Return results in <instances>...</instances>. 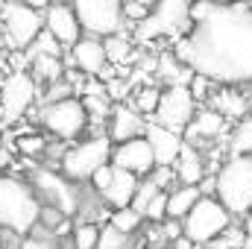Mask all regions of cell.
<instances>
[{
	"mask_svg": "<svg viewBox=\"0 0 252 249\" xmlns=\"http://www.w3.org/2000/svg\"><path fill=\"white\" fill-rule=\"evenodd\" d=\"M244 232H247V241H250V249H252V211L244 217Z\"/></svg>",
	"mask_w": 252,
	"mask_h": 249,
	"instance_id": "obj_39",
	"label": "cell"
},
{
	"mask_svg": "<svg viewBox=\"0 0 252 249\" xmlns=\"http://www.w3.org/2000/svg\"><path fill=\"white\" fill-rule=\"evenodd\" d=\"M158 190H161V187L156 185V182H153L150 176H147V179H141V187H138V193H135V199H132V208H135V211H138V214L144 217L147 205L153 202V196H156Z\"/></svg>",
	"mask_w": 252,
	"mask_h": 249,
	"instance_id": "obj_32",
	"label": "cell"
},
{
	"mask_svg": "<svg viewBox=\"0 0 252 249\" xmlns=\"http://www.w3.org/2000/svg\"><path fill=\"white\" fill-rule=\"evenodd\" d=\"M18 3H24V6H30V9H38V12H44L53 0H18Z\"/></svg>",
	"mask_w": 252,
	"mask_h": 249,
	"instance_id": "obj_37",
	"label": "cell"
},
{
	"mask_svg": "<svg viewBox=\"0 0 252 249\" xmlns=\"http://www.w3.org/2000/svg\"><path fill=\"white\" fill-rule=\"evenodd\" d=\"M173 56L217 88L252 85V9L247 3L193 0L190 27L176 38Z\"/></svg>",
	"mask_w": 252,
	"mask_h": 249,
	"instance_id": "obj_1",
	"label": "cell"
},
{
	"mask_svg": "<svg viewBox=\"0 0 252 249\" xmlns=\"http://www.w3.org/2000/svg\"><path fill=\"white\" fill-rule=\"evenodd\" d=\"M229 121L220 115V112H214L211 106H205V109H199L196 115H193V121L190 126L185 129V141L193 144V147H199V144H214L217 138H223L229 129Z\"/></svg>",
	"mask_w": 252,
	"mask_h": 249,
	"instance_id": "obj_18",
	"label": "cell"
},
{
	"mask_svg": "<svg viewBox=\"0 0 252 249\" xmlns=\"http://www.w3.org/2000/svg\"><path fill=\"white\" fill-rule=\"evenodd\" d=\"M173 173H176L179 185H202L205 182V158H202L199 147L185 141V147H182V153L173 164Z\"/></svg>",
	"mask_w": 252,
	"mask_h": 249,
	"instance_id": "obj_21",
	"label": "cell"
},
{
	"mask_svg": "<svg viewBox=\"0 0 252 249\" xmlns=\"http://www.w3.org/2000/svg\"><path fill=\"white\" fill-rule=\"evenodd\" d=\"M214 196L232 217H247L252 211V158L229 156L214 173Z\"/></svg>",
	"mask_w": 252,
	"mask_h": 249,
	"instance_id": "obj_3",
	"label": "cell"
},
{
	"mask_svg": "<svg viewBox=\"0 0 252 249\" xmlns=\"http://www.w3.org/2000/svg\"><path fill=\"white\" fill-rule=\"evenodd\" d=\"M0 47H6V35H3V30H0Z\"/></svg>",
	"mask_w": 252,
	"mask_h": 249,
	"instance_id": "obj_41",
	"label": "cell"
},
{
	"mask_svg": "<svg viewBox=\"0 0 252 249\" xmlns=\"http://www.w3.org/2000/svg\"><path fill=\"white\" fill-rule=\"evenodd\" d=\"M129 247V235L118 232L115 226H103L100 229V244L97 249H126Z\"/></svg>",
	"mask_w": 252,
	"mask_h": 249,
	"instance_id": "obj_34",
	"label": "cell"
},
{
	"mask_svg": "<svg viewBox=\"0 0 252 249\" xmlns=\"http://www.w3.org/2000/svg\"><path fill=\"white\" fill-rule=\"evenodd\" d=\"M202 249H250V241H247L244 226H232V229H226L217 241H211L208 247H202Z\"/></svg>",
	"mask_w": 252,
	"mask_h": 249,
	"instance_id": "obj_28",
	"label": "cell"
},
{
	"mask_svg": "<svg viewBox=\"0 0 252 249\" xmlns=\"http://www.w3.org/2000/svg\"><path fill=\"white\" fill-rule=\"evenodd\" d=\"M41 211L44 205L27 179L0 173V229L3 232L15 238L32 235L41 226Z\"/></svg>",
	"mask_w": 252,
	"mask_h": 249,
	"instance_id": "obj_2",
	"label": "cell"
},
{
	"mask_svg": "<svg viewBox=\"0 0 252 249\" xmlns=\"http://www.w3.org/2000/svg\"><path fill=\"white\" fill-rule=\"evenodd\" d=\"M170 249H196V247H193V244H190L188 238H185V235H182V238H179V241H173V244H170Z\"/></svg>",
	"mask_w": 252,
	"mask_h": 249,
	"instance_id": "obj_38",
	"label": "cell"
},
{
	"mask_svg": "<svg viewBox=\"0 0 252 249\" xmlns=\"http://www.w3.org/2000/svg\"><path fill=\"white\" fill-rule=\"evenodd\" d=\"M103 47H106V59H109L112 64H126L129 59H132V41L126 38L124 32L103 38Z\"/></svg>",
	"mask_w": 252,
	"mask_h": 249,
	"instance_id": "obj_26",
	"label": "cell"
},
{
	"mask_svg": "<svg viewBox=\"0 0 252 249\" xmlns=\"http://www.w3.org/2000/svg\"><path fill=\"white\" fill-rule=\"evenodd\" d=\"M109 226H115L118 232H124V235L132 238V235L144 226V217H141L135 208H118V211L109 214Z\"/></svg>",
	"mask_w": 252,
	"mask_h": 249,
	"instance_id": "obj_27",
	"label": "cell"
},
{
	"mask_svg": "<svg viewBox=\"0 0 252 249\" xmlns=\"http://www.w3.org/2000/svg\"><path fill=\"white\" fill-rule=\"evenodd\" d=\"M147 124L150 121L144 115H138L129 103H115L112 115L106 121V135L112 138V144H124V141H132V138H144Z\"/></svg>",
	"mask_w": 252,
	"mask_h": 249,
	"instance_id": "obj_15",
	"label": "cell"
},
{
	"mask_svg": "<svg viewBox=\"0 0 252 249\" xmlns=\"http://www.w3.org/2000/svg\"><path fill=\"white\" fill-rule=\"evenodd\" d=\"M235 217L223 208V202L217 199V196H211V193H205L193 208H190V214L182 220V235L188 238L193 247H208L211 241H217L226 229H232L235 223H232Z\"/></svg>",
	"mask_w": 252,
	"mask_h": 249,
	"instance_id": "obj_6",
	"label": "cell"
},
{
	"mask_svg": "<svg viewBox=\"0 0 252 249\" xmlns=\"http://www.w3.org/2000/svg\"><path fill=\"white\" fill-rule=\"evenodd\" d=\"M167 193H170V190H158V193L153 196V202H150L147 211H144V220H147V223H161V220H167Z\"/></svg>",
	"mask_w": 252,
	"mask_h": 249,
	"instance_id": "obj_33",
	"label": "cell"
},
{
	"mask_svg": "<svg viewBox=\"0 0 252 249\" xmlns=\"http://www.w3.org/2000/svg\"><path fill=\"white\" fill-rule=\"evenodd\" d=\"M0 150H3V141H0Z\"/></svg>",
	"mask_w": 252,
	"mask_h": 249,
	"instance_id": "obj_42",
	"label": "cell"
},
{
	"mask_svg": "<svg viewBox=\"0 0 252 249\" xmlns=\"http://www.w3.org/2000/svg\"><path fill=\"white\" fill-rule=\"evenodd\" d=\"M44 30L62 44L64 50L73 47L82 38V32H85L79 18H76V12H73V3H50L44 9Z\"/></svg>",
	"mask_w": 252,
	"mask_h": 249,
	"instance_id": "obj_14",
	"label": "cell"
},
{
	"mask_svg": "<svg viewBox=\"0 0 252 249\" xmlns=\"http://www.w3.org/2000/svg\"><path fill=\"white\" fill-rule=\"evenodd\" d=\"M109 182H112V164H106V167H100V170H97V173L91 176V182H88V185L94 187L97 193H103V190L109 187Z\"/></svg>",
	"mask_w": 252,
	"mask_h": 249,
	"instance_id": "obj_36",
	"label": "cell"
},
{
	"mask_svg": "<svg viewBox=\"0 0 252 249\" xmlns=\"http://www.w3.org/2000/svg\"><path fill=\"white\" fill-rule=\"evenodd\" d=\"M112 150H115V144H112L109 135H91V138L73 144L67 153H62L59 170H62L70 182L88 185L91 176H94L100 167L112 164Z\"/></svg>",
	"mask_w": 252,
	"mask_h": 249,
	"instance_id": "obj_5",
	"label": "cell"
},
{
	"mask_svg": "<svg viewBox=\"0 0 252 249\" xmlns=\"http://www.w3.org/2000/svg\"><path fill=\"white\" fill-rule=\"evenodd\" d=\"M144 138L150 141V150L156 156V167H173L176 158H179V153H182V147H185V138L179 132L164 129V126L153 124V121L147 124Z\"/></svg>",
	"mask_w": 252,
	"mask_h": 249,
	"instance_id": "obj_16",
	"label": "cell"
},
{
	"mask_svg": "<svg viewBox=\"0 0 252 249\" xmlns=\"http://www.w3.org/2000/svg\"><path fill=\"white\" fill-rule=\"evenodd\" d=\"M112 164L126 170V173H135L138 179H147L156 170V156H153L147 138H132V141H124V144H115Z\"/></svg>",
	"mask_w": 252,
	"mask_h": 249,
	"instance_id": "obj_13",
	"label": "cell"
},
{
	"mask_svg": "<svg viewBox=\"0 0 252 249\" xmlns=\"http://www.w3.org/2000/svg\"><path fill=\"white\" fill-rule=\"evenodd\" d=\"M208 106L214 112H220L226 121H235V124L250 118V100H247V94H241V88H217L208 97Z\"/></svg>",
	"mask_w": 252,
	"mask_h": 249,
	"instance_id": "obj_20",
	"label": "cell"
},
{
	"mask_svg": "<svg viewBox=\"0 0 252 249\" xmlns=\"http://www.w3.org/2000/svg\"><path fill=\"white\" fill-rule=\"evenodd\" d=\"M202 196H205V193H202L199 185H176L170 193H167V217L182 223V220L190 214V208H193Z\"/></svg>",
	"mask_w": 252,
	"mask_h": 249,
	"instance_id": "obj_22",
	"label": "cell"
},
{
	"mask_svg": "<svg viewBox=\"0 0 252 249\" xmlns=\"http://www.w3.org/2000/svg\"><path fill=\"white\" fill-rule=\"evenodd\" d=\"M15 147H18V153H21V156H30V158H38V156H44V153H47V141H44V135H38V132L18 135Z\"/></svg>",
	"mask_w": 252,
	"mask_h": 249,
	"instance_id": "obj_29",
	"label": "cell"
},
{
	"mask_svg": "<svg viewBox=\"0 0 252 249\" xmlns=\"http://www.w3.org/2000/svg\"><path fill=\"white\" fill-rule=\"evenodd\" d=\"M0 85H3V79H0Z\"/></svg>",
	"mask_w": 252,
	"mask_h": 249,
	"instance_id": "obj_43",
	"label": "cell"
},
{
	"mask_svg": "<svg viewBox=\"0 0 252 249\" xmlns=\"http://www.w3.org/2000/svg\"><path fill=\"white\" fill-rule=\"evenodd\" d=\"M158 100H161V88L147 85V88H138V91L132 94V103H129V106H132L138 115L153 118V115H156V109H158Z\"/></svg>",
	"mask_w": 252,
	"mask_h": 249,
	"instance_id": "obj_25",
	"label": "cell"
},
{
	"mask_svg": "<svg viewBox=\"0 0 252 249\" xmlns=\"http://www.w3.org/2000/svg\"><path fill=\"white\" fill-rule=\"evenodd\" d=\"M18 249H62V247H59L56 238H50L44 232V235H27V238H21Z\"/></svg>",
	"mask_w": 252,
	"mask_h": 249,
	"instance_id": "obj_35",
	"label": "cell"
},
{
	"mask_svg": "<svg viewBox=\"0 0 252 249\" xmlns=\"http://www.w3.org/2000/svg\"><path fill=\"white\" fill-rule=\"evenodd\" d=\"M88 112L82 97H62V100H50L38 109V126L53 135L56 141H76L85 126H88Z\"/></svg>",
	"mask_w": 252,
	"mask_h": 249,
	"instance_id": "obj_8",
	"label": "cell"
},
{
	"mask_svg": "<svg viewBox=\"0 0 252 249\" xmlns=\"http://www.w3.org/2000/svg\"><path fill=\"white\" fill-rule=\"evenodd\" d=\"M70 64L85 73V76H100L106 70V47H103V38H94V35H82L73 47H70Z\"/></svg>",
	"mask_w": 252,
	"mask_h": 249,
	"instance_id": "obj_17",
	"label": "cell"
},
{
	"mask_svg": "<svg viewBox=\"0 0 252 249\" xmlns=\"http://www.w3.org/2000/svg\"><path fill=\"white\" fill-rule=\"evenodd\" d=\"M27 70L32 73V79H35L38 85L50 88V85L62 82L64 62H62V56H35V59H30V67H27Z\"/></svg>",
	"mask_w": 252,
	"mask_h": 249,
	"instance_id": "obj_23",
	"label": "cell"
},
{
	"mask_svg": "<svg viewBox=\"0 0 252 249\" xmlns=\"http://www.w3.org/2000/svg\"><path fill=\"white\" fill-rule=\"evenodd\" d=\"M0 30L12 53H27L35 44V38L44 32V12L30 9L18 0H6L0 6Z\"/></svg>",
	"mask_w": 252,
	"mask_h": 249,
	"instance_id": "obj_7",
	"label": "cell"
},
{
	"mask_svg": "<svg viewBox=\"0 0 252 249\" xmlns=\"http://www.w3.org/2000/svg\"><path fill=\"white\" fill-rule=\"evenodd\" d=\"M229 156H250L252 158V115L238 121V124L229 129Z\"/></svg>",
	"mask_w": 252,
	"mask_h": 249,
	"instance_id": "obj_24",
	"label": "cell"
},
{
	"mask_svg": "<svg viewBox=\"0 0 252 249\" xmlns=\"http://www.w3.org/2000/svg\"><path fill=\"white\" fill-rule=\"evenodd\" d=\"M100 244V226L97 223H79L73 229V247L76 249H97Z\"/></svg>",
	"mask_w": 252,
	"mask_h": 249,
	"instance_id": "obj_31",
	"label": "cell"
},
{
	"mask_svg": "<svg viewBox=\"0 0 252 249\" xmlns=\"http://www.w3.org/2000/svg\"><path fill=\"white\" fill-rule=\"evenodd\" d=\"M73 12L94 38H109L124 30V0H73Z\"/></svg>",
	"mask_w": 252,
	"mask_h": 249,
	"instance_id": "obj_10",
	"label": "cell"
},
{
	"mask_svg": "<svg viewBox=\"0 0 252 249\" xmlns=\"http://www.w3.org/2000/svg\"><path fill=\"white\" fill-rule=\"evenodd\" d=\"M199 112V103L193 100L188 85H167L161 91V100H158V109L153 115V124L164 126V129H173V132H185L193 121V115Z\"/></svg>",
	"mask_w": 252,
	"mask_h": 249,
	"instance_id": "obj_11",
	"label": "cell"
},
{
	"mask_svg": "<svg viewBox=\"0 0 252 249\" xmlns=\"http://www.w3.org/2000/svg\"><path fill=\"white\" fill-rule=\"evenodd\" d=\"M38 97V82L30 70H9L0 85V112L6 121H21Z\"/></svg>",
	"mask_w": 252,
	"mask_h": 249,
	"instance_id": "obj_12",
	"label": "cell"
},
{
	"mask_svg": "<svg viewBox=\"0 0 252 249\" xmlns=\"http://www.w3.org/2000/svg\"><path fill=\"white\" fill-rule=\"evenodd\" d=\"M0 249H3V247H0Z\"/></svg>",
	"mask_w": 252,
	"mask_h": 249,
	"instance_id": "obj_44",
	"label": "cell"
},
{
	"mask_svg": "<svg viewBox=\"0 0 252 249\" xmlns=\"http://www.w3.org/2000/svg\"><path fill=\"white\" fill-rule=\"evenodd\" d=\"M35 196L41 199L44 208L59 211L62 217H76L82 208V185L70 182L62 170H50V167H32L30 179H27Z\"/></svg>",
	"mask_w": 252,
	"mask_h": 249,
	"instance_id": "obj_4",
	"label": "cell"
},
{
	"mask_svg": "<svg viewBox=\"0 0 252 249\" xmlns=\"http://www.w3.org/2000/svg\"><path fill=\"white\" fill-rule=\"evenodd\" d=\"M214 3H252V0H214Z\"/></svg>",
	"mask_w": 252,
	"mask_h": 249,
	"instance_id": "obj_40",
	"label": "cell"
},
{
	"mask_svg": "<svg viewBox=\"0 0 252 249\" xmlns=\"http://www.w3.org/2000/svg\"><path fill=\"white\" fill-rule=\"evenodd\" d=\"M62 50H64L62 44H59V41H56V38L44 30V32L35 38V44H32L24 56H30V59H35V56H62Z\"/></svg>",
	"mask_w": 252,
	"mask_h": 249,
	"instance_id": "obj_30",
	"label": "cell"
},
{
	"mask_svg": "<svg viewBox=\"0 0 252 249\" xmlns=\"http://www.w3.org/2000/svg\"><path fill=\"white\" fill-rule=\"evenodd\" d=\"M190 6L193 0H158L150 15L144 21H138L135 35L141 41H153L161 35H176V32H188L190 27Z\"/></svg>",
	"mask_w": 252,
	"mask_h": 249,
	"instance_id": "obj_9",
	"label": "cell"
},
{
	"mask_svg": "<svg viewBox=\"0 0 252 249\" xmlns=\"http://www.w3.org/2000/svg\"><path fill=\"white\" fill-rule=\"evenodd\" d=\"M138 187H141V179H138L135 173H126V170H121V167L112 164V182H109V187H106L100 196H103V202H106L112 211H118V208H132V199H135Z\"/></svg>",
	"mask_w": 252,
	"mask_h": 249,
	"instance_id": "obj_19",
	"label": "cell"
}]
</instances>
